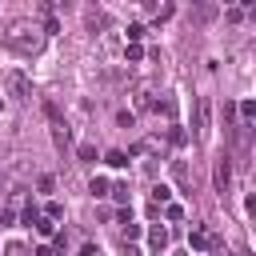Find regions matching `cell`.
Wrapping results in <instances>:
<instances>
[{
    "mask_svg": "<svg viewBox=\"0 0 256 256\" xmlns=\"http://www.w3.org/2000/svg\"><path fill=\"white\" fill-rule=\"evenodd\" d=\"M88 192H92V196H108V180H104V176H92Z\"/></svg>",
    "mask_w": 256,
    "mask_h": 256,
    "instance_id": "10",
    "label": "cell"
},
{
    "mask_svg": "<svg viewBox=\"0 0 256 256\" xmlns=\"http://www.w3.org/2000/svg\"><path fill=\"white\" fill-rule=\"evenodd\" d=\"M212 184H216V192H220V196L228 192V184H232V164H228V156H224V160H216V168H212Z\"/></svg>",
    "mask_w": 256,
    "mask_h": 256,
    "instance_id": "4",
    "label": "cell"
},
{
    "mask_svg": "<svg viewBox=\"0 0 256 256\" xmlns=\"http://www.w3.org/2000/svg\"><path fill=\"white\" fill-rule=\"evenodd\" d=\"M156 256H160V252H156Z\"/></svg>",
    "mask_w": 256,
    "mask_h": 256,
    "instance_id": "26",
    "label": "cell"
},
{
    "mask_svg": "<svg viewBox=\"0 0 256 256\" xmlns=\"http://www.w3.org/2000/svg\"><path fill=\"white\" fill-rule=\"evenodd\" d=\"M148 240H152V248H156V252H164V248H168V228L152 224V228H148Z\"/></svg>",
    "mask_w": 256,
    "mask_h": 256,
    "instance_id": "6",
    "label": "cell"
},
{
    "mask_svg": "<svg viewBox=\"0 0 256 256\" xmlns=\"http://www.w3.org/2000/svg\"><path fill=\"white\" fill-rule=\"evenodd\" d=\"M104 160H108L112 168H124V164H128V152H120V148H112V152H108Z\"/></svg>",
    "mask_w": 256,
    "mask_h": 256,
    "instance_id": "9",
    "label": "cell"
},
{
    "mask_svg": "<svg viewBox=\"0 0 256 256\" xmlns=\"http://www.w3.org/2000/svg\"><path fill=\"white\" fill-rule=\"evenodd\" d=\"M80 256H100V252H96L92 244H84V248H80Z\"/></svg>",
    "mask_w": 256,
    "mask_h": 256,
    "instance_id": "24",
    "label": "cell"
},
{
    "mask_svg": "<svg viewBox=\"0 0 256 256\" xmlns=\"http://www.w3.org/2000/svg\"><path fill=\"white\" fill-rule=\"evenodd\" d=\"M4 256H28V248H24V244H16V240H12V244H4Z\"/></svg>",
    "mask_w": 256,
    "mask_h": 256,
    "instance_id": "16",
    "label": "cell"
},
{
    "mask_svg": "<svg viewBox=\"0 0 256 256\" xmlns=\"http://www.w3.org/2000/svg\"><path fill=\"white\" fill-rule=\"evenodd\" d=\"M164 216H168V220H184V208H180V204H168Z\"/></svg>",
    "mask_w": 256,
    "mask_h": 256,
    "instance_id": "17",
    "label": "cell"
},
{
    "mask_svg": "<svg viewBox=\"0 0 256 256\" xmlns=\"http://www.w3.org/2000/svg\"><path fill=\"white\" fill-rule=\"evenodd\" d=\"M240 116H244V120H252V116H256V104H252V100H244V104H240Z\"/></svg>",
    "mask_w": 256,
    "mask_h": 256,
    "instance_id": "19",
    "label": "cell"
},
{
    "mask_svg": "<svg viewBox=\"0 0 256 256\" xmlns=\"http://www.w3.org/2000/svg\"><path fill=\"white\" fill-rule=\"evenodd\" d=\"M108 196L120 200V204H128V184H108Z\"/></svg>",
    "mask_w": 256,
    "mask_h": 256,
    "instance_id": "11",
    "label": "cell"
},
{
    "mask_svg": "<svg viewBox=\"0 0 256 256\" xmlns=\"http://www.w3.org/2000/svg\"><path fill=\"white\" fill-rule=\"evenodd\" d=\"M32 224H36V232H40V236H56V224H52L48 216H36Z\"/></svg>",
    "mask_w": 256,
    "mask_h": 256,
    "instance_id": "8",
    "label": "cell"
},
{
    "mask_svg": "<svg viewBox=\"0 0 256 256\" xmlns=\"http://www.w3.org/2000/svg\"><path fill=\"white\" fill-rule=\"evenodd\" d=\"M76 152H80V160H96V148H92V144H80Z\"/></svg>",
    "mask_w": 256,
    "mask_h": 256,
    "instance_id": "20",
    "label": "cell"
},
{
    "mask_svg": "<svg viewBox=\"0 0 256 256\" xmlns=\"http://www.w3.org/2000/svg\"><path fill=\"white\" fill-rule=\"evenodd\" d=\"M32 256H56V252H52V244H40V248H36Z\"/></svg>",
    "mask_w": 256,
    "mask_h": 256,
    "instance_id": "23",
    "label": "cell"
},
{
    "mask_svg": "<svg viewBox=\"0 0 256 256\" xmlns=\"http://www.w3.org/2000/svg\"><path fill=\"white\" fill-rule=\"evenodd\" d=\"M124 256H140V252H136V248H132V244H124Z\"/></svg>",
    "mask_w": 256,
    "mask_h": 256,
    "instance_id": "25",
    "label": "cell"
},
{
    "mask_svg": "<svg viewBox=\"0 0 256 256\" xmlns=\"http://www.w3.org/2000/svg\"><path fill=\"white\" fill-rule=\"evenodd\" d=\"M168 192H172V188H168V184H152V204H156V208H160V204H164V200H168Z\"/></svg>",
    "mask_w": 256,
    "mask_h": 256,
    "instance_id": "12",
    "label": "cell"
},
{
    "mask_svg": "<svg viewBox=\"0 0 256 256\" xmlns=\"http://www.w3.org/2000/svg\"><path fill=\"white\" fill-rule=\"evenodd\" d=\"M40 40H44V32H40L36 24L16 20V24L8 28V44H12L16 52H24V56H36V52H40Z\"/></svg>",
    "mask_w": 256,
    "mask_h": 256,
    "instance_id": "1",
    "label": "cell"
},
{
    "mask_svg": "<svg viewBox=\"0 0 256 256\" xmlns=\"http://www.w3.org/2000/svg\"><path fill=\"white\" fill-rule=\"evenodd\" d=\"M44 216H48V220H52V224H56V220H60V216H64V204H60V200H52V204H48V208H44Z\"/></svg>",
    "mask_w": 256,
    "mask_h": 256,
    "instance_id": "13",
    "label": "cell"
},
{
    "mask_svg": "<svg viewBox=\"0 0 256 256\" xmlns=\"http://www.w3.org/2000/svg\"><path fill=\"white\" fill-rule=\"evenodd\" d=\"M52 32H60V20H56V16H48V20H44V36H52Z\"/></svg>",
    "mask_w": 256,
    "mask_h": 256,
    "instance_id": "18",
    "label": "cell"
},
{
    "mask_svg": "<svg viewBox=\"0 0 256 256\" xmlns=\"http://www.w3.org/2000/svg\"><path fill=\"white\" fill-rule=\"evenodd\" d=\"M124 56L136 64V60H144V48H140V44H128V48H124Z\"/></svg>",
    "mask_w": 256,
    "mask_h": 256,
    "instance_id": "15",
    "label": "cell"
},
{
    "mask_svg": "<svg viewBox=\"0 0 256 256\" xmlns=\"http://www.w3.org/2000/svg\"><path fill=\"white\" fill-rule=\"evenodd\" d=\"M208 128H212V100L196 96V136H208Z\"/></svg>",
    "mask_w": 256,
    "mask_h": 256,
    "instance_id": "3",
    "label": "cell"
},
{
    "mask_svg": "<svg viewBox=\"0 0 256 256\" xmlns=\"http://www.w3.org/2000/svg\"><path fill=\"white\" fill-rule=\"evenodd\" d=\"M4 84H8V92H12L16 100H32V80H28L24 72H8Z\"/></svg>",
    "mask_w": 256,
    "mask_h": 256,
    "instance_id": "2",
    "label": "cell"
},
{
    "mask_svg": "<svg viewBox=\"0 0 256 256\" xmlns=\"http://www.w3.org/2000/svg\"><path fill=\"white\" fill-rule=\"evenodd\" d=\"M144 32H148L144 24H128V40H132V44H140V40H144Z\"/></svg>",
    "mask_w": 256,
    "mask_h": 256,
    "instance_id": "14",
    "label": "cell"
},
{
    "mask_svg": "<svg viewBox=\"0 0 256 256\" xmlns=\"http://www.w3.org/2000/svg\"><path fill=\"white\" fill-rule=\"evenodd\" d=\"M136 236H140V224H124V244L136 240Z\"/></svg>",
    "mask_w": 256,
    "mask_h": 256,
    "instance_id": "21",
    "label": "cell"
},
{
    "mask_svg": "<svg viewBox=\"0 0 256 256\" xmlns=\"http://www.w3.org/2000/svg\"><path fill=\"white\" fill-rule=\"evenodd\" d=\"M172 176H176L180 188H188V164H184V160H172Z\"/></svg>",
    "mask_w": 256,
    "mask_h": 256,
    "instance_id": "7",
    "label": "cell"
},
{
    "mask_svg": "<svg viewBox=\"0 0 256 256\" xmlns=\"http://www.w3.org/2000/svg\"><path fill=\"white\" fill-rule=\"evenodd\" d=\"M188 244H192V252H212V248H216V236H212L208 228H192V232H188Z\"/></svg>",
    "mask_w": 256,
    "mask_h": 256,
    "instance_id": "5",
    "label": "cell"
},
{
    "mask_svg": "<svg viewBox=\"0 0 256 256\" xmlns=\"http://www.w3.org/2000/svg\"><path fill=\"white\" fill-rule=\"evenodd\" d=\"M136 108H152V96L148 92H136Z\"/></svg>",
    "mask_w": 256,
    "mask_h": 256,
    "instance_id": "22",
    "label": "cell"
}]
</instances>
